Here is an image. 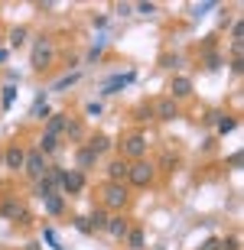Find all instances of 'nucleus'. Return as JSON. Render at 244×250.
<instances>
[{
  "mask_svg": "<svg viewBox=\"0 0 244 250\" xmlns=\"http://www.w3.org/2000/svg\"><path fill=\"white\" fill-rule=\"evenodd\" d=\"M78 78H82V72H72V75H62L56 84H52V91H68L72 84H78Z\"/></svg>",
  "mask_w": 244,
  "mask_h": 250,
  "instance_id": "nucleus-25",
  "label": "nucleus"
},
{
  "mask_svg": "<svg viewBox=\"0 0 244 250\" xmlns=\"http://www.w3.org/2000/svg\"><path fill=\"white\" fill-rule=\"evenodd\" d=\"M104 172H108V182H114V186H127L131 163H127L124 156H117V159H111V163H108V169H104Z\"/></svg>",
  "mask_w": 244,
  "mask_h": 250,
  "instance_id": "nucleus-8",
  "label": "nucleus"
},
{
  "mask_svg": "<svg viewBox=\"0 0 244 250\" xmlns=\"http://www.w3.org/2000/svg\"><path fill=\"white\" fill-rule=\"evenodd\" d=\"M241 149H238V153H231V156H228V166H231V169H241Z\"/></svg>",
  "mask_w": 244,
  "mask_h": 250,
  "instance_id": "nucleus-39",
  "label": "nucleus"
},
{
  "mask_svg": "<svg viewBox=\"0 0 244 250\" xmlns=\"http://www.w3.org/2000/svg\"><path fill=\"white\" fill-rule=\"evenodd\" d=\"M85 146H88V149H94V156L101 159L104 153H111V149H114V140L108 137V133H94V137H88V140H85Z\"/></svg>",
  "mask_w": 244,
  "mask_h": 250,
  "instance_id": "nucleus-14",
  "label": "nucleus"
},
{
  "mask_svg": "<svg viewBox=\"0 0 244 250\" xmlns=\"http://www.w3.org/2000/svg\"><path fill=\"white\" fill-rule=\"evenodd\" d=\"M49 104H46V94H39L36 98V104H33V117H36V121H49Z\"/></svg>",
  "mask_w": 244,
  "mask_h": 250,
  "instance_id": "nucleus-23",
  "label": "nucleus"
},
{
  "mask_svg": "<svg viewBox=\"0 0 244 250\" xmlns=\"http://www.w3.org/2000/svg\"><path fill=\"white\" fill-rule=\"evenodd\" d=\"M117 17H133V3H117Z\"/></svg>",
  "mask_w": 244,
  "mask_h": 250,
  "instance_id": "nucleus-38",
  "label": "nucleus"
},
{
  "mask_svg": "<svg viewBox=\"0 0 244 250\" xmlns=\"http://www.w3.org/2000/svg\"><path fill=\"white\" fill-rule=\"evenodd\" d=\"M72 228H75L78 234H94V231H91V221H88L85 214H78V218H72Z\"/></svg>",
  "mask_w": 244,
  "mask_h": 250,
  "instance_id": "nucleus-30",
  "label": "nucleus"
},
{
  "mask_svg": "<svg viewBox=\"0 0 244 250\" xmlns=\"http://www.w3.org/2000/svg\"><path fill=\"white\" fill-rule=\"evenodd\" d=\"M131 228H133V224H131V218H127V214H111V218H108V228H104V231L111 234L114 241H124Z\"/></svg>",
  "mask_w": 244,
  "mask_h": 250,
  "instance_id": "nucleus-12",
  "label": "nucleus"
},
{
  "mask_svg": "<svg viewBox=\"0 0 244 250\" xmlns=\"http://www.w3.org/2000/svg\"><path fill=\"white\" fill-rule=\"evenodd\" d=\"M0 218L10 224H17V228H26V224H33V214H29V208L23 202H17V198H3L0 202Z\"/></svg>",
  "mask_w": 244,
  "mask_h": 250,
  "instance_id": "nucleus-3",
  "label": "nucleus"
},
{
  "mask_svg": "<svg viewBox=\"0 0 244 250\" xmlns=\"http://www.w3.org/2000/svg\"><path fill=\"white\" fill-rule=\"evenodd\" d=\"M43 211L49 214V218H59V214H66V195H49V198H43Z\"/></svg>",
  "mask_w": 244,
  "mask_h": 250,
  "instance_id": "nucleus-17",
  "label": "nucleus"
},
{
  "mask_svg": "<svg viewBox=\"0 0 244 250\" xmlns=\"http://www.w3.org/2000/svg\"><path fill=\"white\" fill-rule=\"evenodd\" d=\"M101 101H91V104H85V117H101Z\"/></svg>",
  "mask_w": 244,
  "mask_h": 250,
  "instance_id": "nucleus-33",
  "label": "nucleus"
},
{
  "mask_svg": "<svg viewBox=\"0 0 244 250\" xmlns=\"http://www.w3.org/2000/svg\"><path fill=\"white\" fill-rule=\"evenodd\" d=\"M26 36H29V33H26V26H13V29H10V49H20V46H23V42H26Z\"/></svg>",
  "mask_w": 244,
  "mask_h": 250,
  "instance_id": "nucleus-24",
  "label": "nucleus"
},
{
  "mask_svg": "<svg viewBox=\"0 0 244 250\" xmlns=\"http://www.w3.org/2000/svg\"><path fill=\"white\" fill-rule=\"evenodd\" d=\"M23 163H26V149L17 146V143H10V146L3 149V166L13 169V172H20V169H23Z\"/></svg>",
  "mask_w": 244,
  "mask_h": 250,
  "instance_id": "nucleus-13",
  "label": "nucleus"
},
{
  "mask_svg": "<svg viewBox=\"0 0 244 250\" xmlns=\"http://www.w3.org/2000/svg\"><path fill=\"white\" fill-rule=\"evenodd\" d=\"M94 163H98L94 149H88V146L82 143V146L75 149V169H78V172H88V169H94Z\"/></svg>",
  "mask_w": 244,
  "mask_h": 250,
  "instance_id": "nucleus-15",
  "label": "nucleus"
},
{
  "mask_svg": "<svg viewBox=\"0 0 244 250\" xmlns=\"http://www.w3.org/2000/svg\"><path fill=\"white\" fill-rule=\"evenodd\" d=\"M179 62H182V59H179L176 52H173V56H163V59H160V65H163V68H176Z\"/></svg>",
  "mask_w": 244,
  "mask_h": 250,
  "instance_id": "nucleus-35",
  "label": "nucleus"
},
{
  "mask_svg": "<svg viewBox=\"0 0 244 250\" xmlns=\"http://www.w3.org/2000/svg\"><path fill=\"white\" fill-rule=\"evenodd\" d=\"M215 7H218L215 0H205V3H196V7H192V20H202V17L208 13V10H215Z\"/></svg>",
  "mask_w": 244,
  "mask_h": 250,
  "instance_id": "nucleus-29",
  "label": "nucleus"
},
{
  "mask_svg": "<svg viewBox=\"0 0 244 250\" xmlns=\"http://www.w3.org/2000/svg\"><path fill=\"white\" fill-rule=\"evenodd\" d=\"M189 94H192V78H186V75H173V82H169V94L166 98H173V101H186Z\"/></svg>",
  "mask_w": 244,
  "mask_h": 250,
  "instance_id": "nucleus-11",
  "label": "nucleus"
},
{
  "mask_svg": "<svg viewBox=\"0 0 244 250\" xmlns=\"http://www.w3.org/2000/svg\"><path fill=\"white\" fill-rule=\"evenodd\" d=\"M43 237H46V244H49V247L62 250V247H59V241H56V234H52V228H46V231H43Z\"/></svg>",
  "mask_w": 244,
  "mask_h": 250,
  "instance_id": "nucleus-36",
  "label": "nucleus"
},
{
  "mask_svg": "<svg viewBox=\"0 0 244 250\" xmlns=\"http://www.w3.org/2000/svg\"><path fill=\"white\" fill-rule=\"evenodd\" d=\"M133 78H137V72H124V75H114V78H108V82L101 84V94L104 98H111V94H121L127 84H133Z\"/></svg>",
  "mask_w": 244,
  "mask_h": 250,
  "instance_id": "nucleus-10",
  "label": "nucleus"
},
{
  "mask_svg": "<svg viewBox=\"0 0 244 250\" xmlns=\"http://www.w3.org/2000/svg\"><path fill=\"white\" fill-rule=\"evenodd\" d=\"M218 121H222V111H208L205 114V124H208V127H215Z\"/></svg>",
  "mask_w": 244,
  "mask_h": 250,
  "instance_id": "nucleus-40",
  "label": "nucleus"
},
{
  "mask_svg": "<svg viewBox=\"0 0 244 250\" xmlns=\"http://www.w3.org/2000/svg\"><path fill=\"white\" fill-rule=\"evenodd\" d=\"M62 137H66L68 143H82V140H85V124H82V121H72V117H68L66 130H62Z\"/></svg>",
  "mask_w": 244,
  "mask_h": 250,
  "instance_id": "nucleus-18",
  "label": "nucleus"
},
{
  "mask_svg": "<svg viewBox=\"0 0 244 250\" xmlns=\"http://www.w3.org/2000/svg\"><path fill=\"white\" fill-rule=\"evenodd\" d=\"M124 244H127L131 250H143L147 247V234H143V228H131L127 237H124Z\"/></svg>",
  "mask_w": 244,
  "mask_h": 250,
  "instance_id": "nucleus-20",
  "label": "nucleus"
},
{
  "mask_svg": "<svg viewBox=\"0 0 244 250\" xmlns=\"http://www.w3.org/2000/svg\"><path fill=\"white\" fill-rule=\"evenodd\" d=\"M231 72H235V75L244 72V59H231Z\"/></svg>",
  "mask_w": 244,
  "mask_h": 250,
  "instance_id": "nucleus-42",
  "label": "nucleus"
},
{
  "mask_svg": "<svg viewBox=\"0 0 244 250\" xmlns=\"http://www.w3.org/2000/svg\"><path fill=\"white\" fill-rule=\"evenodd\" d=\"M7 56H10V52H7V49H0V65H3V62H7Z\"/></svg>",
  "mask_w": 244,
  "mask_h": 250,
  "instance_id": "nucleus-44",
  "label": "nucleus"
},
{
  "mask_svg": "<svg viewBox=\"0 0 244 250\" xmlns=\"http://www.w3.org/2000/svg\"><path fill=\"white\" fill-rule=\"evenodd\" d=\"M202 62H205L208 72H218V68L225 65V56H222V52H205V59H202Z\"/></svg>",
  "mask_w": 244,
  "mask_h": 250,
  "instance_id": "nucleus-27",
  "label": "nucleus"
},
{
  "mask_svg": "<svg viewBox=\"0 0 244 250\" xmlns=\"http://www.w3.org/2000/svg\"><path fill=\"white\" fill-rule=\"evenodd\" d=\"M133 13H140V17H156V3H133Z\"/></svg>",
  "mask_w": 244,
  "mask_h": 250,
  "instance_id": "nucleus-31",
  "label": "nucleus"
},
{
  "mask_svg": "<svg viewBox=\"0 0 244 250\" xmlns=\"http://www.w3.org/2000/svg\"><path fill=\"white\" fill-rule=\"evenodd\" d=\"M108 218H111V214L104 211V208H94V211L88 214V221H91V231H104V228H108Z\"/></svg>",
  "mask_w": 244,
  "mask_h": 250,
  "instance_id": "nucleus-21",
  "label": "nucleus"
},
{
  "mask_svg": "<svg viewBox=\"0 0 244 250\" xmlns=\"http://www.w3.org/2000/svg\"><path fill=\"white\" fill-rule=\"evenodd\" d=\"M156 169L150 159H137V163H131V172H127V186L131 188H150L153 182H156Z\"/></svg>",
  "mask_w": 244,
  "mask_h": 250,
  "instance_id": "nucleus-2",
  "label": "nucleus"
},
{
  "mask_svg": "<svg viewBox=\"0 0 244 250\" xmlns=\"http://www.w3.org/2000/svg\"><path fill=\"white\" fill-rule=\"evenodd\" d=\"M231 56L244 59V39H231Z\"/></svg>",
  "mask_w": 244,
  "mask_h": 250,
  "instance_id": "nucleus-34",
  "label": "nucleus"
},
{
  "mask_svg": "<svg viewBox=\"0 0 244 250\" xmlns=\"http://www.w3.org/2000/svg\"><path fill=\"white\" fill-rule=\"evenodd\" d=\"M0 166H3V149H0Z\"/></svg>",
  "mask_w": 244,
  "mask_h": 250,
  "instance_id": "nucleus-45",
  "label": "nucleus"
},
{
  "mask_svg": "<svg viewBox=\"0 0 244 250\" xmlns=\"http://www.w3.org/2000/svg\"><path fill=\"white\" fill-rule=\"evenodd\" d=\"M66 124H68V114L56 111V114H49L46 130H43V133H49V137H59V140H62V130H66Z\"/></svg>",
  "mask_w": 244,
  "mask_h": 250,
  "instance_id": "nucleus-16",
  "label": "nucleus"
},
{
  "mask_svg": "<svg viewBox=\"0 0 244 250\" xmlns=\"http://www.w3.org/2000/svg\"><path fill=\"white\" fill-rule=\"evenodd\" d=\"M196 250H218V237H208L205 244H199Z\"/></svg>",
  "mask_w": 244,
  "mask_h": 250,
  "instance_id": "nucleus-41",
  "label": "nucleus"
},
{
  "mask_svg": "<svg viewBox=\"0 0 244 250\" xmlns=\"http://www.w3.org/2000/svg\"><path fill=\"white\" fill-rule=\"evenodd\" d=\"M23 172L29 176V182H39V179L49 172V163H46V156L39 153V149H29L26 153V163H23Z\"/></svg>",
  "mask_w": 244,
  "mask_h": 250,
  "instance_id": "nucleus-6",
  "label": "nucleus"
},
{
  "mask_svg": "<svg viewBox=\"0 0 244 250\" xmlns=\"http://www.w3.org/2000/svg\"><path fill=\"white\" fill-rule=\"evenodd\" d=\"M13 101H17V84H3V94H0V107H3V111H10V107H13Z\"/></svg>",
  "mask_w": 244,
  "mask_h": 250,
  "instance_id": "nucleus-26",
  "label": "nucleus"
},
{
  "mask_svg": "<svg viewBox=\"0 0 244 250\" xmlns=\"http://www.w3.org/2000/svg\"><path fill=\"white\" fill-rule=\"evenodd\" d=\"M235 127H238V117H231V114H222V121L215 124V133H218V137H228Z\"/></svg>",
  "mask_w": 244,
  "mask_h": 250,
  "instance_id": "nucleus-22",
  "label": "nucleus"
},
{
  "mask_svg": "<svg viewBox=\"0 0 244 250\" xmlns=\"http://www.w3.org/2000/svg\"><path fill=\"white\" fill-rule=\"evenodd\" d=\"M85 186H88V179H85V172H78V169H66V176H62V195H82Z\"/></svg>",
  "mask_w": 244,
  "mask_h": 250,
  "instance_id": "nucleus-7",
  "label": "nucleus"
},
{
  "mask_svg": "<svg viewBox=\"0 0 244 250\" xmlns=\"http://www.w3.org/2000/svg\"><path fill=\"white\" fill-rule=\"evenodd\" d=\"M52 59H56V46H52V39L39 36L36 42H33V56H29V65H33L36 72H43V68H49V65H52Z\"/></svg>",
  "mask_w": 244,
  "mask_h": 250,
  "instance_id": "nucleus-4",
  "label": "nucleus"
},
{
  "mask_svg": "<svg viewBox=\"0 0 244 250\" xmlns=\"http://www.w3.org/2000/svg\"><path fill=\"white\" fill-rule=\"evenodd\" d=\"M147 149H150V140L143 137V133H131L121 143V156L127 163H137V159H147Z\"/></svg>",
  "mask_w": 244,
  "mask_h": 250,
  "instance_id": "nucleus-5",
  "label": "nucleus"
},
{
  "mask_svg": "<svg viewBox=\"0 0 244 250\" xmlns=\"http://www.w3.org/2000/svg\"><path fill=\"white\" fill-rule=\"evenodd\" d=\"M127 202H131V188L127 186H114V182H104L101 186V208L104 211L121 214L127 208Z\"/></svg>",
  "mask_w": 244,
  "mask_h": 250,
  "instance_id": "nucleus-1",
  "label": "nucleus"
},
{
  "mask_svg": "<svg viewBox=\"0 0 244 250\" xmlns=\"http://www.w3.org/2000/svg\"><path fill=\"white\" fill-rule=\"evenodd\" d=\"M59 143H62L59 137H49V133H43V137L36 140V149L43 153V156H52V153H59Z\"/></svg>",
  "mask_w": 244,
  "mask_h": 250,
  "instance_id": "nucleus-19",
  "label": "nucleus"
},
{
  "mask_svg": "<svg viewBox=\"0 0 244 250\" xmlns=\"http://www.w3.org/2000/svg\"><path fill=\"white\" fill-rule=\"evenodd\" d=\"M23 250H43V241H29V244H26Z\"/></svg>",
  "mask_w": 244,
  "mask_h": 250,
  "instance_id": "nucleus-43",
  "label": "nucleus"
},
{
  "mask_svg": "<svg viewBox=\"0 0 244 250\" xmlns=\"http://www.w3.org/2000/svg\"><path fill=\"white\" fill-rule=\"evenodd\" d=\"M218 250H241V237H238V234L218 237Z\"/></svg>",
  "mask_w": 244,
  "mask_h": 250,
  "instance_id": "nucleus-28",
  "label": "nucleus"
},
{
  "mask_svg": "<svg viewBox=\"0 0 244 250\" xmlns=\"http://www.w3.org/2000/svg\"><path fill=\"white\" fill-rule=\"evenodd\" d=\"M231 39H244V23L235 20V26H231Z\"/></svg>",
  "mask_w": 244,
  "mask_h": 250,
  "instance_id": "nucleus-37",
  "label": "nucleus"
},
{
  "mask_svg": "<svg viewBox=\"0 0 244 250\" xmlns=\"http://www.w3.org/2000/svg\"><path fill=\"white\" fill-rule=\"evenodd\" d=\"M133 114H137V121H153V107H150V104H137V111H133Z\"/></svg>",
  "mask_w": 244,
  "mask_h": 250,
  "instance_id": "nucleus-32",
  "label": "nucleus"
},
{
  "mask_svg": "<svg viewBox=\"0 0 244 250\" xmlns=\"http://www.w3.org/2000/svg\"><path fill=\"white\" fill-rule=\"evenodd\" d=\"M153 121H176L179 117V104L173 98H160V101H153Z\"/></svg>",
  "mask_w": 244,
  "mask_h": 250,
  "instance_id": "nucleus-9",
  "label": "nucleus"
}]
</instances>
